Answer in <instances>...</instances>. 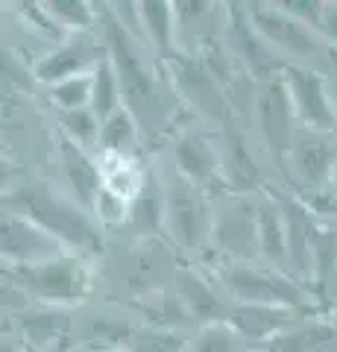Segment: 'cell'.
I'll list each match as a JSON object with an SVG mask.
<instances>
[{"label": "cell", "mask_w": 337, "mask_h": 352, "mask_svg": "<svg viewBox=\"0 0 337 352\" xmlns=\"http://www.w3.org/2000/svg\"><path fill=\"white\" fill-rule=\"evenodd\" d=\"M255 118H258V129H261V141L267 144L270 156L288 159V153L297 141V112H293L290 94L281 80V71L273 80H261V91L255 97Z\"/></svg>", "instance_id": "obj_8"}, {"label": "cell", "mask_w": 337, "mask_h": 352, "mask_svg": "<svg viewBox=\"0 0 337 352\" xmlns=\"http://www.w3.org/2000/svg\"><path fill=\"white\" fill-rule=\"evenodd\" d=\"M59 126H62V138L73 144L77 150L94 153L100 150V132H103V120L97 118L91 109H80V112H62L59 115Z\"/></svg>", "instance_id": "obj_25"}, {"label": "cell", "mask_w": 337, "mask_h": 352, "mask_svg": "<svg viewBox=\"0 0 337 352\" xmlns=\"http://www.w3.org/2000/svg\"><path fill=\"white\" fill-rule=\"evenodd\" d=\"M62 170H65V176H68L71 197L82 208H89V212H91L97 194H100V188H103L100 162L91 159V153L77 150L73 144L65 141V147H62Z\"/></svg>", "instance_id": "obj_17"}, {"label": "cell", "mask_w": 337, "mask_h": 352, "mask_svg": "<svg viewBox=\"0 0 337 352\" xmlns=\"http://www.w3.org/2000/svg\"><path fill=\"white\" fill-rule=\"evenodd\" d=\"M332 226V235H334V241H337V223H329Z\"/></svg>", "instance_id": "obj_38"}, {"label": "cell", "mask_w": 337, "mask_h": 352, "mask_svg": "<svg viewBox=\"0 0 337 352\" xmlns=\"http://www.w3.org/2000/svg\"><path fill=\"white\" fill-rule=\"evenodd\" d=\"M329 191L337 194V159H334V168H332V179H329Z\"/></svg>", "instance_id": "obj_34"}, {"label": "cell", "mask_w": 337, "mask_h": 352, "mask_svg": "<svg viewBox=\"0 0 337 352\" xmlns=\"http://www.w3.org/2000/svg\"><path fill=\"white\" fill-rule=\"evenodd\" d=\"M91 112L106 120L112 118L115 112H121L126 106L124 103V82H121V74H117V65L112 59V53H106V56L97 62V68L91 71Z\"/></svg>", "instance_id": "obj_21"}, {"label": "cell", "mask_w": 337, "mask_h": 352, "mask_svg": "<svg viewBox=\"0 0 337 352\" xmlns=\"http://www.w3.org/2000/svg\"><path fill=\"white\" fill-rule=\"evenodd\" d=\"M106 53H108V47H100L91 32H73V36H68L62 44H56L50 53H45V56L36 62L32 76H36L41 85L53 88L65 80H73V76L91 74Z\"/></svg>", "instance_id": "obj_9"}, {"label": "cell", "mask_w": 337, "mask_h": 352, "mask_svg": "<svg viewBox=\"0 0 337 352\" xmlns=\"http://www.w3.org/2000/svg\"><path fill=\"white\" fill-rule=\"evenodd\" d=\"M41 6L53 21V27L71 32V36L73 32H89L97 21L94 3H85V0H47Z\"/></svg>", "instance_id": "obj_26"}, {"label": "cell", "mask_w": 337, "mask_h": 352, "mask_svg": "<svg viewBox=\"0 0 337 352\" xmlns=\"http://www.w3.org/2000/svg\"><path fill=\"white\" fill-rule=\"evenodd\" d=\"M188 59L191 56H173V76H176V85L185 91L188 100H194L209 115L223 118L226 103L220 97V88H217V76L205 68V65L188 62Z\"/></svg>", "instance_id": "obj_16"}, {"label": "cell", "mask_w": 337, "mask_h": 352, "mask_svg": "<svg viewBox=\"0 0 337 352\" xmlns=\"http://www.w3.org/2000/svg\"><path fill=\"white\" fill-rule=\"evenodd\" d=\"M191 344V335L179 332V329L165 326H144L135 329L132 340H129V352H185Z\"/></svg>", "instance_id": "obj_27"}, {"label": "cell", "mask_w": 337, "mask_h": 352, "mask_svg": "<svg viewBox=\"0 0 337 352\" xmlns=\"http://www.w3.org/2000/svg\"><path fill=\"white\" fill-rule=\"evenodd\" d=\"M281 80L290 94L299 129L337 135V112L332 97V80L314 65H285Z\"/></svg>", "instance_id": "obj_6"}, {"label": "cell", "mask_w": 337, "mask_h": 352, "mask_svg": "<svg viewBox=\"0 0 337 352\" xmlns=\"http://www.w3.org/2000/svg\"><path fill=\"white\" fill-rule=\"evenodd\" d=\"M135 147H138V120L132 115V109L124 106L121 112H115L112 118L103 120L100 156H124V159H132Z\"/></svg>", "instance_id": "obj_22"}, {"label": "cell", "mask_w": 337, "mask_h": 352, "mask_svg": "<svg viewBox=\"0 0 337 352\" xmlns=\"http://www.w3.org/2000/svg\"><path fill=\"white\" fill-rule=\"evenodd\" d=\"M332 285H334V288H337V267H334V273H332Z\"/></svg>", "instance_id": "obj_36"}, {"label": "cell", "mask_w": 337, "mask_h": 352, "mask_svg": "<svg viewBox=\"0 0 337 352\" xmlns=\"http://www.w3.org/2000/svg\"><path fill=\"white\" fill-rule=\"evenodd\" d=\"M6 212L36 220L71 256L91 258L103 250V229L97 226L94 214L89 208H82L71 194H62L59 188H50V185L21 188L9 197Z\"/></svg>", "instance_id": "obj_1"}, {"label": "cell", "mask_w": 337, "mask_h": 352, "mask_svg": "<svg viewBox=\"0 0 337 352\" xmlns=\"http://www.w3.org/2000/svg\"><path fill=\"white\" fill-rule=\"evenodd\" d=\"M226 320L244 335L249 346H267L270 340L297 326L302 311L288 305H232Z\"/></svg>", "instance_id": "obj_13"}, {"label": "cell", "mask_w": 337, "mask_h": 352, "mask_svg": "<svg viewBox=\"0 0 337 352\" xmlns=\"http://www.w3.org/2000/svg\"><path fill=\"white\" fill-rule=\"evenodd\" d=\"M141 30H144V44H150L159 56L173 59L176 36H179L176 3H167V0H144V3H141Z\"/></svg>", "instance_id": "obj_18"}, {"label": "cell", "mask_w": 337, "mask_h": 352, "mask_svg": "<svg viewBox=\"0 0 337 352\" xmlns=\"http://www.w3.org/2000/svg\"><path fill=\"white\" fill-rule=\"evenodd\" d=\"M337 340V329L334 323L323 320H311V317H302V320L288 329L285 335H279L276 340H270L264 349L270 352H337L334 346Z\"/></svg>", "instance_id": "obj_20"}, {"label": "cell", "mask_w": 337, "mask_h": 352, "mask_svg": "<svg viewBox=\"0 0 337 352\" xmlns=\"http://www.w3.org/2000/svg\"><path fill=\"white\" fill-rule=\"evenodd\" d=\"M100 173H103V185L112 188L115 194L126 197L129 203L138 197V191L144 188L147 173L138 168L135 159H124V156H100Z\"/></svg>", "instance_id": "obj_23"}, {"label": "cell", "mask_w": 337, "mask_h": 352, "mask_svg": "<svg viewBox=\"0 0 337 352\" xmlns=\"http://www.w3.org/2000/svg\"><path fill=\"white\" fill-rule=\"evenodd\" d=\"M258 261L290 276L288 220L285 208L273 197H258Z\"/></svg>", "instance_id": "obj_14"}, {"label": "cell", "mask_w": 337, "mask_h": 352, "mask_svg": "<svg viewBox=\"0 0 337 352\" xmlns=\"http://www.w3.org/2000/svg\"><path fill=\"white\" fill-rule=\"evenodd\" d=\"M165 194H167V232L185 250H202L211 244L214 232V203L209 194L200 191L194 182H188L182 173L170 170L165 176Z\"/></svg>", "instance_id": "obj_5"}, {"label": "cell", "mask_w": 337, "mask_h": 352, "mask_svg": "<svg viewBox=\"0 0 337 352\" xmlns=\"http://www.w3.org/2000/svg\"><path fill=\"white\" fill-rule=\"evenodd\" d=\"M285 9L288 15H293L302 24H308L311 30H317L323 36V15H325V3L320 0H285V3H279Z\"/></svg>", "instance_id": "obj_31"}, {"label": "cell", "mask_w": 337, "mask_h": 352, "mask_svg": "<svg viewBox=\"0 0 337 352\" xmlns=\"http://www.w3.org/2000/svg\"><path fill=\"white\" fill-rule=\"evenodd\" d=\"M80 352H129V346H82Z\"/></svg>", "instance_id": "obj_33"}, {"label": "cell", "mask_w": 337, "mask_h": 352, "mask_svg": "<svg viewBox=\"0 0 337 352\" xmlns=\"http://www.w3.org/2000/svg\"><path fill=\"white\" fill-rule=\"evenodd\" d=\"M334 159H337V147L332 144L329 135L302 129L297 135V141H293L290 153H288V168L314 194V191L329 188Z\"/></svg>", "instance_id": "obj_12"}, {"label": "cell", "mask_w": 337, "mask_h": 352, "mask_svg": "<svg viewBox=\"0 0 337 352\" xmlns=\"http://www.w3.org/2000/svg\"><path fill=\"white\" fill-rule=\"evenodd\" d=\"M129 226L138 235H156L167 229V194H165V179L156 173H147L144 188L129 206Z\"/></svg>", "instance_id": "obj_19"}, {"label": "cell", "mask_w": 337, "mask_h": 352, "mask_svg": "<svg viewBox=\"0 0 337 352\" xmlns=\"http://www.w3.org/2000/svg\"><path fill=\"white\" fill-rule=\"evenodd\" d=\"M91 74L73 76V80H65L59 85L50 88V100L53 106L62 112H80V109H91Z\"/></svg>", "instance_id": "obj_30"}, {"label": "cell", "mask_w": 337, "mask_h": 352, "mask_svg": "<svg viewBox=\"0 0 337 352\" xmlns=\"http://www.w3.org/2000/svg\"><path fill=\"white\" fill-rule=\"evenodd\" d=\"M323 38H325V44H329V47H337V3H325Z\"/></svg>", "instance_id": "obj_32"}, {"label": "cell", "mask_w": 337, "mask_h": 352, "mask_svg": "<svg viewBox=\"0 0 337 352\" xmlns=\"http://www.w3.org/2000/svg\"><path fill=\"white\" fill-rule=\"evenodd\" d=\"M217 285L232 305H288L305 311L311 302L308 288L299 279L267 267L264 261H220Z\"/></svg>", "instance_id": "obj_3"}, {"label": "cell", "mask_w": 337, "mask_h": 352, "mask_svg": "<svg viewBox=\"0 0 337 352\" xmlns=\"http://www.w3.org/2000/svg\"><path fill=\"white\" fill-rule=\"evenodd\" d=\"M71 256L47 229H41L36 220L24 214L6 212L3 217V264L12 267H32V264H45L53 258Z\"/></svg>", "instance_id": "obj_10"}, {"label": "cell", "mask_w": 337, "mask_h": 352, "mask_svg": "<svg viewBox=\"0 0 337 352\" xmlns=\"http://www.w3.org/2000/svg\"><path fill=\"white\" fill-rule=\"evenodd\" d=\"M249 352H270V349H264V346H253V349H249Z\"/></svg>", "instance_id": "obj_37"}, {"label": "cell", "mask_w": 337, "mask_h": 352, "mask_svg": "<svg viewBox=\"0 0 337 352\" xmlns=\"http://www.w3.org/2000/svg\"><path fill=\"white\" fill-rule=\"evenodd\" d=\"M246 18L258 38L276 56H285L288 65H311V59H325L329 44L317 30L288 15L279 3H249Z\"/></svg>", "instance_id": "obj_4"}, {"label": "cell", "mask_w": 337, "mask_h": 352, "mask_svg": "<svg viewBox=\"0 0 337 352\" xmlns=\"http://www.w3.org/2000/svg\"><path fill=\"white\" fill-rule=\"evenodd\" d=\"M3 279L32 302L47 308H71L91 296L94 264L85 256H62L45 264H32V267L3 264Z\"/></svg>", "instance_id": "obj_2"}, {"label": "cell", "mask_w": 337, "mask_h": 352, "mask_svg": "<svg viewBox=\"0 0 337 352\" xmlns=\"http://www.w3.org/2000/svg\"><path fill=\"white\" fill-rule=\"evenodd\" d=\"M24 326H27V338L32 340L36 352H47V349H53V344H59V340L68 335V320H65L62 314H56V311L27 314Z\"/></svg>", "instance_id": "obj_28"}, {"label": "cell", "mask_w": 337, "mask_h": 352, "mask_svg": "<svg viewBox=\"0 0 337 352\" xmlns=\"http://www.w3.org/2000/svg\"><path fill=\"white\" fill-rule=\"evenodd\" d=\"M211 244L226 261H258V200L249 194L223 197L214 203Z\"/></svg>", "instance_id": "obj_7"}, {"label": "cell", "mask_w": 337, "mask_h": 352, "mask_svg": "<svg viewBox=\"0 0 337 352\" xmlns=\"http://www.w3.org/2000/svg\"><path fill=\"white\" fill-rule=\"evenodd\" d=\"M173 291H176L182 296V302L188 305V311L194 314V320H197V329L205 323H220L229 317L232 305H226V300L217 294L214 285L205 276H200L197 270H182L176 276Z\"/></svg>", "instance_id": "obj_15"}, {"label": "cell", "mask_w": 337, "mask_h": 352, "mask_svg": "<svg viewBox=\"0 0 337 352\" xmlns=\"http://www.w3.org/2000/svg\"><path fill=\"white\" fill-rule=\"evenodd\" d=\"M249 349L253 346L244 340V335L229 320H220L194 329L191 344L185 352H249Z\"/></svg>", "instance_id": "obj_24"}, {"label": "cell", "mask_w": 337, "mask_h": 352, "mask_svg": "<svg viewBox=\"0 0 337 352\" xmlns=\"http://www.w3.org/2000/svg\"><path fill=\"white\" fill-rule=\"evenodd\" d=\"M332 97H334V112H337V80H332Z\"/></svg>", "instance_id": "obj_35"}, {"label": "cell", "mask_w": 337, "mask_h": 352, "mask_svg": "<svg viewBox=\"0 0 337 352\" xmlns=\"http://www.w3.org/2000/svg\"><path fill=\"white\" fill-rule=\"evenodd\" d=\"M173 170L182 173L188 182H194L200 191L211 194L217 185L226 182L223 173V150L205 135H188L176 138L173 144Z\"/></svg>", "instance_id": "obj_11"}, {"label": "cell", "mask_w": 337, "mask_h": 352, "mask_svg": "<svg viewBox=\"0 0 337 352\" xmlns=\"http://www.w3.org/2000/svg\"><path fill=\"white\" fill-rule=\"evenodd\" d=\"M129 203L126 197L115 194L112 188H100V194H97V200L91 206V214L97 220V226L103 229V232H115V229H121L124 223H129Z\"/></svg>", "instance_id": "obj_29"}]
</instances>
